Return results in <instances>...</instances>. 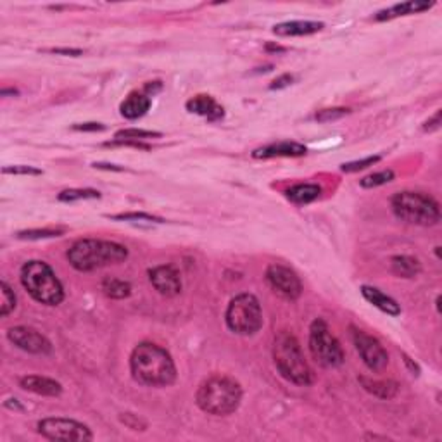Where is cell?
<instances>
[{
    "instance_id": "cell-24",
    "label": "cell",
    "mask_w": 442,
    "mask_h": 442,
    "mask_svg": "<svg viewBox=\"0 0 442 442\" xmlns=\"http://www.w3.org/2000/svg\"><path fill=\"white\" fill-rule=\"evenodd\" d=\"M102 290L107 298L111 299H124L131 294V285L124 280L114 278V276H109L102 282Z\"/></svg>"
},
{
    "instance_id": "cell-17",
    "label": "cell",
    "mask_w": 442,
    "mask_h": 442,
    "mask_svg": "<svg viewBox=\"0 0 442 442\" xmlns=\"http://www.w3.org/2000/svg\"><path fill=\"white\" fill-rule=\"evenodd\" d=\"M153 106V99L145 92H131L126 99L121 102L120 111L126 120H138L145 116Z\"/></svg>"
},
{
    "instance_id": "cell-30",
    "label": "cell",
    "mask_w": 442,
    "mask_h": 442,
    "mask_svg": "<svg viewBox=\"0 0 442 442\" xmlns=\"http://www.w3.org/2000/svg\"><path fill=\"white\" fill-rule=\"evenodd\" d=\"M63 228H43V230H25L19 232L18 239H25V241H40V239H54L63 235Z\"/></svg>"
},
{
    "instance_id": "cell-20",
    "label": "cell",
    "mask_w": 442,
    "mask_h": 442,
    "mask_svg": "<svg viewBox=\"0 0 442 442\" xmlns=\"http://www.w3.org/2000/svg\"><path fill=\"white\" fill-rule=\"evenodd\" d=\"M432 2H418V0H411V2H403V4H396L393 8L386 9V11H380L379 14L375 16L377 21H387V19L399 18V16H408V14H418V12L428 11L432 8Z\"/></svg>"
},
{
    "instance_id": "cell-41",
    "label": "cell",
    "mask_w": 442,
    "mask_h": 442,
    "mask_svg": "<svg viewBox=\"0 0 442 442\" xmlns=\"http://www.w3.org/2000/svg\"><path fill=\"white\" fill-rule=\"evenodd\" d=\"M93 168H97V170H107V171H124V168H120V166H116V164H104V163H96V164H93Z\"/></svg>"
},
{
    "instance_id": "cell-3",
    "label": "cell",
    "mask_w": 442,
    "mask_h": 442,
    "mask_svg": "<svg viewBox=\"0 0 442 442\" xmlns=\"http://www.w3.org/2000/svg\"><path fill=\"white\" fill-rule=\"evenodd\" d=\"M128 258V249L118 242L82 239L67 251V261L78 272H93L104 266L116 265Z\"/></svg>"
},
{
    "instance_id": "cell-15",
    "label": "cell",
    "mask_w": 442,
    "mask_h": 442,
    "mask_svg": "<svg viewBox=\"0 0 442 442\" xmlns=\"http://www.w3.org/2000/svg\"><path fill=\"white\" fill-rule=\"evenodd\" d=\"M187 111L188 113L199 114V116L206 118L208 121H219L223 120L225 109L212 99L211 96H204V93H199V96L192 97L187 102Z\"/></svg>"
},
{
    "instance_id": "cell-2",
    "label": "cell",
    "mask_w": 442,
    "mask_h": 442,
    "mask_svg": "<svg viewBox=\"0 0 442 442\" xmlns=\"http://www.w3.org/2000/svg\"><path fill=\"white\" fill-rule=\"evenodd\" d=\"M242 401V387L237 380L225 375L209 377L201 384L195 394V403L204 413L227 417L239 410Z\"/></svg>"
},
{
    "instance_id": "cell-10",
    "label": "cell",
    "mask_w": 442,
    "mask_h": 442,
    "mask_svg": "<svg viewBox=\"0 0 442 442\" xmlns=\"http://www.w3.org/2000/svg\"><path fill=\"white\" fill-rule=\"evenodd\" d=\"M351 339H353L357 354L361 356L363 363L372 372H382L384 368L389 364V354H387L386 347L382 346V342L379 339L363 332V330L356 329V327H351Z\"/></svg>"
},
{
    "instance_id": "cell-19",
    "label": "cell",
    "mask_w": 442,
    "mask_h": 442,
    "mask_svg": "<svg viewBox=\"0 0 442 442\" xmlns=\"http://www.w3.org/2000/svg\"><path fill=\"white\" fill-rule=\"evenodd\" d=\"M323 23L320 21H287L280 23L273 28V33L278 36H308L322 32Z\"/></svg>"
},
{
    "instance_id": "cell-38",
    "label": "cell",
    "mask_w": 442,
    "mask_h": 442,
    "mask_svg": "<svg viewBox=\"0 0 442 442\" xmlns=\"http://www.w3.org/2000/svg\"><path fill=\"white\" fill-rule=\"evenodd\" d=\"M50 54H59V56H71V57H78L82 56L83 50L80 49H50Z\"/></svg>"
},
{
    "instance_id": "cell-12",
    "label": "cell",
    "mask_w": 442,
    "mask_h": 442,
    "mask_svg": "<svg viewBox=\"0 0 442 442\" xmlns=\"http://www.w3.org/2000/svg\"><path fill=\"white\" fill-rule=\"evenodd\" d=\"M8 339L19 347L21 351L32 354H49L52 351V344L45 335L30 327H12L8 332Z\"/></svg>"
},
{
    "instance_id": "cell-35",
    "label": "cell",
    "mask_w": 442,
    "mask_h": 442,
    "mask_svg": "<svg viewBox=\"0 0 442 442\" xmlns=\"http://www.w3.org/2000/svg\"><path fill=\"white\" fill-rule=\"evenodd\" d=\"M441 118H442V111H435V114L432 118H428L427 121L423 123V130L425 131H435L441 128Z\"/></svg>"
},
{
    "instance_id": "cell-16",
    "label": "cell",
    "mask_w": 442,
    "mask_h": 442,
    "mask_svg": "<svg viewBox=\"0 0 442 442\" xmlns=\"http://www.w3.org/2000/svg\"><path fill=\"white\" fill-rule=\"evenodd\" d=\"M19 386L25 390L38 396H49L57 397L63 394V386L57 380L49 379V377H40V375H26L19 380Z\"/></svg>"
},
{
    "instance_id": "cell-42",
    "label": "cell",
    "mask_w": 442,
    "mask_h": 442,
    "mask_svg": "<svg viewBox=\"0 0 442 442\" xmlns=\"http://www.w3.org/2000/svg\"><path fill=\"white\" fill-rule=\"evenodd\" d=\"M5 408H9V410H18V411H23V406L18 403L16 399H9L8 403H5Z\"/></svg>"
},
{
    "instance_id": "cell-21",
    "label": "cell",
    "mask_w": 442,
    "mask_h": 442,
    "mask_svg": "<svg viewBox=\"0 0 442 442\" xmlns=\"http://www.w3.org/2000/svg\"><path fill=\"white\" fill-rule=\"evenodd\" d=\"M322 197V187L316 184H299L287 190V199L294 204H309Z\"/></svg>"
},
{
    "instance_id": "cell-43",
    "label": "cell",
    "mask_w": 442,
    "mask_h": 442,
    "mask_svg": "<svg viewBox=\"0 0 442 442\" xmlns=\"http://www.w3.org/2000/svg\"><path fill=\"white\" fill-rule=\"evenodd\" d=\"M266 49H268V50H276V52H283L282 47H273V45H268V47H266Z\"/></svg>"
},
{
    "instance_id": "cell-32",
    "label": "cell",
    "mask_w": 442,
    "mask_h": 442,
    "mask_svg": "<svg viewBox=\"0 0 442 442\" xmlns=\"http://www.w3.org/2000/svg\"><path fill=\"white\" fill-rule=\"evenodd\" d=\"M382 159V156H370V157H364V159L361 161H353V163H346L340 166V170L344 171V173H356V171H361V170H366V168L373 166V164H377L379 161Z\"/></svg>"
},
{
    "instance_id": "cell-11",
    "label": "cell",
    "mask_w": 442,
    "mask_h": 442,
    "mask_svg": "<svg viewBox=\"0 0 442 442\" xmlns=\"http://www.w3.org/2000/svg\"><path fill=\"white\" fill-rule=\"evenodd\" d=\"M266 282L276 294H280L282 298L290 299V301H296L302 294V283L298 273L290 269L289 266L278 265V263H273L268 266Z\"/></svg>"
},
{
    "instance_id": "cell-22",
    "label": "cell",
    "mask_w": 442,
    "mask_h": 442,
    "mask_svg": "<svg viewBox=\"0 0 442 442\" xmlns=\"http://www.w3.org/2000/svg\"><path fill=\"white\" fill-rule=\"evenodd\" d=\"M390 268L394 275L401 278H417L421 273V263L413 256H394L390 259Z\"/></svg>"
},
{
    "instance_id": "cell-25",
    "label": "cell",
    "mask_w": 442,
    "mask_h": 442,
    "mask_svg": "<svg viewBox=\"0 0 442 442\" xmlns=\"http://www.w3.org/2000/svg\"><path fill=\"white\" fill-rule=\"evenodd\" d=\"M60 202H76L89 201V199H100V192L93 188H67L57 195Z\"/></svg>"
},
{
    "instance_id": "cell-26",
    "label": "cell",
    "mask_w": 442,
    "mask_h": 442,
    "mask_svg": "<svg viewBox=\"0 0 442 442\" xmlns=\"http://www.w3.org/2000/svg\"><path fill=\"white\" fill-rule=\"evenodd\" d=\"M0 294H2L0 316H2V318H5V316H9L16 309V294H14V290L9 287V283L4 282V280H2V283H0Z\"/></svg>"
},
{
    "instance_id": "cell-40",
    "label": "cell",
    "mask_w": 442,
    "mask_h": 442,
    "mask_svg": "<svg viewBox=\"0 0 442 442\" xmlns=\"http://www.w3.org/2000/svg\"><path fill=\"white\" fill-rule=\"evenodd\" d=\"M403 357H404V363H406L408 368L411 370V373H413V375H420V366H418V364L415 363V361L411 360V357L408 356V354L403 353Z\"/></svg>"
},
{
    "instance_id": "cell-29",
    "label": "cell",
    "mask_w": 442,
    "mask_h": 442,
    "mask_svg": "<svg viewBox=\"0 0 442 442\" xmlns=\"http://www.w3.org/2000/svg\"><path fill=\"white\" fill-rule=\"evenodd\" d=\"M116 221H149V223H164V219L159 216L147 214V212H121V214L109 216Z\"/></svg>"
},
{
    "instance_id": "cell-33",
    "label": "cell",
    "mask_w": 442,
    "mask_h": 442,
    "mask_svg": "<svg viewBox=\"0 0 442 442\" xmlns=\"http://www.w3.org/2000/svg\"><path fill=\"white\" fill-rule=\"evenodd\" d=\"M120 420L123 421L128 428H131V430H145V428H147V423L133 413H123L120 417Z\"/></svg>"
},
{
    "instance_id": "cell-34",
    "label": "cell",
    "mask_w": 442,
    "mask_h": 442,
    "mask_svg": "<svg viewBox=\"0 0 442 442\" xmlns=\"http://www.w3.org/2000/svg\"><path fill=\"white\" fill-rule=\"evenodd\" d=\"M4 175H42V170L35 166H25V164H18V166H5Z\"/></svg>"
},
{
    "instance_id": "cell-14",
    "label": "cell",
    "mask_w": 442,
    "mask_h": 442,
    "mask_svg": "<svg viewBox=\"0 0 442 442\" xmlns=\"http://www.w3.org/2000/svg\"><path fill=\"white\" fill-rule=\"evenodd\" d=\"M308 149L298 142H276V144L265 145L252 153L256 159H273V157H301L306 156Z\"/></svg>"
},
{
    "instance_id": "cell-1",
    "label": "cell",
    "mask_w": 442,
    "mask_h": 442,
    "mask_svg": "<svg viewBox=\"0 0 442 442\" xmlns=\"http://www.w3.org/2000/svg\"><path fill=\"white\" fill-rule=\"evenodd\" d=\"M130 370L135 382L145 387H168L177 380L171 354L153 342H140L131 351Z\"/></svg>"
},
{
    "instance_id": "cell-13",
    "label": "cell",
    "mask_w": 442,
    "mask_h": 442,
    "mask_svg": "<svg viewBox=\"0 0 442 442\" xmlns=\"http://www.w3.org/2000/svg\"><path fill=\"white\" fill-rule=\"evenodd\" d=\"M149 280L164 298H175L181 292V276L175 266L161 265L149 269Z\"/></svg>"
},
{
    "instance_id": "cell-31",
    "label": "cell",
    "mask_w": 442,
    "mask_h": 442,
    "mask_svg": "<svg viewBox=\"0 0 442 442\" xmlns=\"http://www.w3.org/2000/svg\"><path fill=\"white\" fill-rule=\"evenodd\" d=\"M349 114V109L346 107H329V109H322L315 114V120L320 123H330V121H337Z\"/></svg>"
},
{
    "instance_id": "cell-4",
    "label": "cell",
    "mask_w": 442,
    "mask_h": 442,
    "mask_svg": "<svg viewBox=\"0 0 442 442\" xmlns=\"http://www.w3.org/2000/svg\"><path fill=\"white\" fill-rule=\"evenodd\" d=\"M273 361L280 375L296 386H309L313 382V372L306 361L302 347L296 335L282 330L273 342Z\"/></svg>"
},
{
    "instance_id": "cell-6",
    "label": "cell",
    "mask_w": 442,
    "mask_h": 442,
    "mask_svg": "<svg viewBox=\"0 0 442 442\" xmlns=\"http://www.w3.org/2000/svg\"><path fill=\"white\" fill-rule=\"evenodd\" d=\"M396 218L410 225L434 227L441 221V208L432 195L421 192H397L390 201Z\"/></svg>"
},
{
    "instance_id": "cell-36",
    "label": "cell",
    "mask_w": 442,
    "mask_h": 442,
    "mask_svg": "<svg viewBox=\"0 0 442 442\" xmlns=\"http://www.w3.org/2000/svg\"><path fill=\"white\" fill-rule=\"evenodd\" d=\"M292 82H294V76L287 73V75H282V76H278L276 80H273L272 85H269V89H272V90L287 89L289 85H292Z\"/></svg>"
},
{
    "instance_id": "cell-7",
    "label": "cell",
    "mask_w": 442,
    "mask_h": 442,
    "mask_svg": "<svg viewBox=\"0 0 442 442\" xmlns=\"http://www.w3.org/2000/svg\"><path fill=\"white\" fill-rule=\"evenodd\" d=\"M227 327L237 335H254L263 327V309L252 294H239L225 313Z\"/></svg>"
},
{
    "instance_id": "cell-39",
    "label": "cell",
    "mask_w": 442,
    "mask_h": 442,
    "mask_svg": "<svg viewBox=\"0 0 442 442\" xmlns=\"http://www.w3.org/2000/svg\"><path fill=\"white\" fill-rule=\"evenodd\" d=\"M161 89H163L161 82H149V83H145V87H144L145 93H147V96H151V97H153L156 92H159Z\"/></svg>"
},
{
    "instance_id": "cell-37",
    "label": "cell",
    "mask_w": 442,
    "mask_h": 442,
    "mask_svg": "<svg viewBox=\"0 0 442 442\" xmlns=\"http://www.w3.org/2000/svg\"><path fill=\"white\" fill-rule=\"evenodd\" d=\"M104 124L102 123H82V124H75L73 126V130H78V131H100L104 130Z\"/></svg>"
},
{
    "instance_id": "cell-8",
    "label": "cell",
    "mask_w": 442,
    "mask_h": 442,
    "mask_svg": "<svg viewBox=\"0 0 442 442\" xmlns=\"http://www.w3.org/2000/svg\"><path fill=\"white\" fill-rule=\"evenodd\" d=\"M309 351L316 363L325 368H337L344 363V349L339 340L330 332L329 325L322 318L315 320L309 329Z\"/></svg>"
},
{
    "instance_id": "cell-9",
    "label": "cell",
    "mask_w": 442,
    "mask_h": 442,
    "mask_svg": "<svg viewBox=\"0 0 442 442\" xmlns=\"http://www.w3.org/2000/svg\"><path fill=\"white\" fill-rule=\"evenodd\" d=\"M36 427L38 434L49 441L89 442L93 439L92 430L85 423L69 418H43Z\"/></svg>"
},
{
    "instance_id": "cell-5",
    "label": "cell",
    "mask_w": 442,
    "mask_h": 442,
    "mask_svg": "<svg viewBox=\"0 0 442 442\" xmlns=\"http://www.w3.org/2000/svg\"><path fill=\"white\" fill-rule=\"evenodd\" d=\"M21 283L36 302L45 306H59L64 301L63 283L47 263L33 259L23 265Z\"/></svg>"
},
{
    "instance_id": "cell-27",
    "label": "cell",
    "mask_w": 442,
    "mask_h": 442,
    "mask_svg": "<svg viewBox=\"0 0 442 442\" xmlns=\"http://www.w3.org/2000/svg\"><path fill=\"white\" fill-rule=\"evenodd\" d=\"M394 180V171L393 170H384V171H377V173L368 175V177L361 178L360 185L363 188H375L380 187V185H386L389 181Z\"/></svg>"
},
{
    "instance_id": "cell-18",
    "label": "cell",
    "mask_w": 442,
    "mask_h": 442,
    "mask_svg": "<svg viewBox=\"0 0 442 442\" xmlns=\"http://www.w3.org/2000/svg\"><path fill=\"white\" fill-rule=\"evenodd\" d=\"M361 294H363V298L366 299L370 305H373L375 308H379L380 311L387 313V315H390V316L401 315V306L397 305L393 298H389L387 294H384L382 290L377 289V287L363 285L361 287Z\"/></svg>"
},
{
    "instance_id": "cell-23",
    "label": "cell",
    "mask_w": 442,
    "mask_h": 442,
    "mask_svg": "<svg viewBox=\"0 0 442 442\" xmlns=\"http://www.w3.org/2000/svg\"><path fill=\"white\" fill-rule=\"evenodd\" d=\"M360 382L366 393L380 399H393L397 394V384L393 380H372L366 377H360Z\"/></svg>"
},
{
    "instance_id": "cell-28",
    "label": "cell",
    "mask_w": 442,
    "mask_h": 442,
    "mask_svg": "<svg viewBox=\"0 0 442 442\" xmlns=\"http://www.w3.org/2000/svg\"><path fill=\"white\" fill-rule=\"evenodd\" d=\"M159 131L153 130H137V128H128V130H120L116 133V138H124V140H147V138H159Z\"/></svg>"
}]
</instances>
